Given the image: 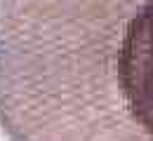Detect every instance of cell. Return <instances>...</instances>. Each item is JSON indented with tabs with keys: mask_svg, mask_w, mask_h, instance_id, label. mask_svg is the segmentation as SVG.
I'll use <instances>...</instances> for the list:
<instances>
[{
	"mask_svg": "<svg viewBox=\"0 0 153 141\" xmlns=\"http://www.w3.org/2000/svg\"><path fill=\"white\" fill-rule=\"evenodd\" d=\"M0 132L153 141V0H0Z\"/></svg>",
	"mask_w": 153,
	"mask_h": 141,
	"instance_id": "1",
	"label": "cell"
}]
</instances>
